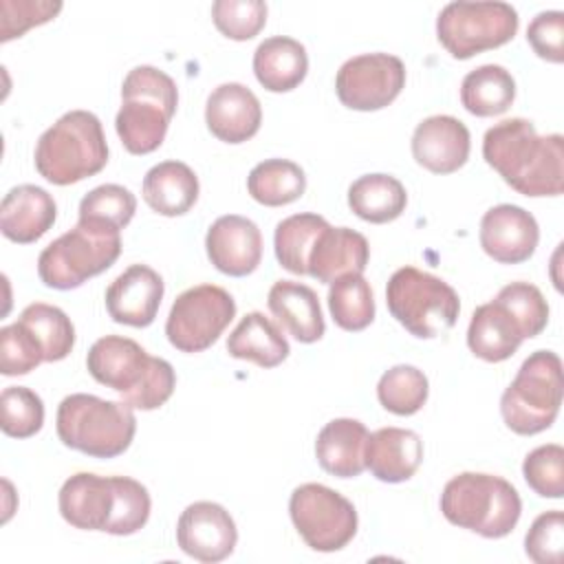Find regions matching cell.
I'll use <instances>...</instances> for the list:
<instances>
[{
    "mask_svg": "<svg viewBox=\"0 0 564 564\" xmlns=\"http://www.w3.org/2000/svg\"><path fill=\"white\" fill-rule=\"evenodd\" d=\"M482 156L522 196H560L564 189V137H540L529 119L491 126L482 137Z\"/></svg>",
    "mask_w": 564,
    "mask_h": 564,
    "instance_id": "cell-1",
    "label": "cell"
},
{
    "mask_svg": "<svg viewBox=\"0 0 564 564\" xmlns=\"http://www.w3.org/2000/svg\"><path fill=\"white\" fill-rule=\"evenodd\" d=\"M93 379L121 394L132 410H156L174 392L176 375L170 361L152 357L130 337H99L86 357Z\"/></svg>",
    "mask_w": 564,
    "mask_h": 564,
    "instance_id": "cell-2",
    "label": "cell"
},
{
    "mask_svg": "<svg viewBox=\"0 0 564 564\" xmlns=\"http://www.w3.org/2000/svg\"><path fill=\"white\" fill-rule=\"evenodd\" d=\"M35 170L53 185L79 183L108 163V143L97 115L70 110L42 132L35 145Z\"/></svg>",
    "mask_w": 564,
    "mask_h": 564,
    "instance_id": "cell-3",
    "label": "cell"
},
{
    "mask_svg": "<svg viewBox=\"0 0 564 564\" xmlns=\"http://www.w3.org/2000/svg\"><path fill=\"white\" fill-rule=\"evenodd\" d=\"M174 79L154 66H134L121 86V108L115 117L117 134L130 154L154 152L176 112Z\"/></svg>",
    "mask_w": 564,
    "mask_h": 564,
    "instance_id": "cell-4",
    "label": "cell"
},
{
    "mask_svg": "<svg viewBox=\"0 0 564 564\" xmlns=\"http://www.w3.org/2000/svg\"><path fill=\"white\" fill-rule=\"evenodd\" d=\"M441 513L454 527L496 540L516 529L522 502L509 480L494 474L463 471L443 487Z\"/></svg>",
    "mask_w": 564,
    "mask_h": 564,
    "instance_id": "cell-5",
    "label": "cell"
},
{
    "mask_svg": "<svg viewBox=\"0 0 564 564\" xmlns=\"http://www.w3.org/2000/svg\"><path fill=\"white\" fill-rule=\"evenodd\" d=\"M55 427L66 447L93 458H115L130 447L137 419L126 401L77 392L57 405Z\"/></svg>",
    "mask_w": 564,
    "mask_h": 564,
    "instance_id": "cell-6",
    "label": "cell"
},
{
    "mask_svg": "<svg viewBox=\"0 0 564 564\" xmlns=\"http://www.w3.org/2000/svg\"><path fill=\"white\" fill-rule=\"evenodd\" d=\"M121 253L117 229L77 223L70 231L55 238L37 258V275L48 289L70 291L110 269Z\"/></svg>",
    "mask_w": 564,
    "mask_h": 564,
    "instance_id": "cell-7",
    "label": "cell"
},
{
    "mask_svg": "<svg viewBox=\"0 0 564 564\" xmlns=\"http://www.w3.org/2000/svg\"><path fill=\"white\" fill-rule=\"evenodd\" d=\"M562 390V359L553 350H535L500 397L502 421L520 436L544 432L560 412Z\"/></svg>",
    "mask_w": 564,
    "mask_h": 564,
    "instance_id": "cell-8",
    "label": "cell"
},
{
    "mask_svg": "<svg viewBox=\"0 0 564 564\" xmlns=\"http://www.w3.org/2000/svg\"><path fill=\"white\" fill-rule=\"evenodd\" d=\"M386 304L390 315L419 339L449 330L460 311L458 293L445 280L416 267H401L390 275Z\"/></svg>",
    "mask_w": 564,
    "mask_h": 564,
    "instance_id": "cell-9",
    "label": "cell"
},
{
    "mask_svg": "<svg viewBox=\"0 0 564 564\" xmlns=\"http://www.w3.org/2000/svg\"><path fill=\"white\" fill-rule=\"evenodd\" d=\"M518 31V11L498 0L449 2L436 18V37L456 59L507 44Z\"/></svg>",
    "mask_w": 564,
    "mask_h": 564,
    "instance_id": "cell-10",
    "label": "cell"
},
{
    "mask_svg": "<svg viewBox=\"0 0 564 564\" xmlns=\"http://www.w3.org/2000/svg\"><path fill=\"white\" fill-rule=\"evenodd\" d=\"M289 513L300 538L313 551H339L357 533V511L352 502L319 482L295 487L289 500Z\"/></svg>",
    "mask_w": 564,
    "mask_h": 564,
    "instance_id": "cell-11",
    "label": "cell"
},
{
    "mask_svg": "<svg viewBox=\"0 0 564 564\" xmlns=\"http://www.w3.org/2000/svg\"><path fill=\"white\" fill-rule=\"evenodd\" d=\"M236 317L229 291L216 284H198L183 291L167 315V341L181 352L207 350Z\"/></svg>",
    "mask_w": 564,
    "mask_h": 564,
    "instance_id": "cell-12",
    "label": "cell"
},
{
    "mask_svg": "<svg viewBox=\"0 0 564 564\" xmlns=\"http://www.w3.org/2000/svg\"><path fill=\"white\" fill-rule=\"evenodd\" d=\"M405 86V66L390 53H364L346 59L335 77V93L350 110H381Z\"/></svg>",
    "mask_w": 564,
    "mask_h": 564,
    "instance_id": "cell-13",
    "label": "cell"
},
{
    "mask_svg": "<svg viewBox=\"0 0 564 564\" xmlns=\"http://www.w3.org/2000/svg\"><path fill=\"white\" fill-rule=\"evenodd\" d=\"M176 542L185 555L214 564L234 553L238 529L223 505L200 500L187 505L181 513L176 522Z\"/></svg>",
    "mask_w": 564,
    "mask_h": 564,
    "instance_id": "cell-14",
    "label": "cell"
},
{
    "mask_svg": "<svg viewBox=\"0 0 564 564\" xmlns=\"http://www.w3.org/2000/svg\"><path fill=\"white\" fill-rule=\"evenodd\" d=\"M540 227L527 209L518 205H496L480 220V247L500 264H520L538 247Z\"/></svg>",
    "mask_w": 564,
    "mask_h": 564,
    "instance_id": "cell-15",
    "label": "cell"
},
{
    "mask_svg": "<svg viewBox=\"0 0 564 564\" xmlns=\"http://www.w3.org/2000/svg\"><path fill=\"white\" fill-rule=\"evenodd\" d=\"M205 249L209 262L220 273L245 278L253 273L262 260V234L253 220L227 214L216 218L207 229Z\"/></svg>",
    "mask_w": 564,
    "mask_h": 564,
    "instance_id": "cell-16",
    "label": "cell"
},
{
    "mask_svg": "<svg viewBox=\"0 0 564 564\" xmlns=\"http://www.w3.org/2000/svg\"><path fill=\"white\" fill-rule=\"evenodd\" d=\"M62 518L84 531H110L117 511L115 476L79 471L64 480L57 496Z\"/></svg>",
    "mask_w": 564,
    "mask_h": 564,
    "instance_id": "cell-17",
    "label": "cell"
},
{
    "mask_svg": "<svg viewBox=\"0 0 564 564\" xmlns=\"http://www.w3.org/2000/svg\"><path fill=\"white\" fill-rule=\"evenodd\" d=\"M163 278L148 264H130L106 289V311L117 324L145 328L163 300Z\"/></svg>",
    "mask_w": 564,
    "mask_h": 564,
    "instance_id": "cell-18",
    "label": "cell"
},
{
    "mask_svg": "<svg viewBox=\"0 0 564 564\" xmlns=\"http://www.w3.org/2000/svg\"><path fill=\"white\" fill-rule=\"evenodd\" d=\"M469 130L452 115H432L423 119L412 134V156L414 161L434 172L452 174L460 170L469 159Z\"/></svg>",
    "mask_w": 564,
    "mask_h": 564,
    "instance_id": "cell-19",
    "label": "cell"
},
{
    "mask_svg": "<svg viewBox=\"0 0 564 564\" xmlns=\"http://www.w3.org/2000/svg\"><path fill=\"white\" fill-rule=\"evenodd\" d=\"M205 123L216 139L242 143L260 130L262 108L247 86L238 82L220 84L207 97Z\"/></svg>",
    "mask_w": 564,
    "mask_h": 564,
    "instance_id": "cell-20",
    "label": "cell"
},
{
    "mask_svg": "<svg viewBox=\"0 0 564 564\" xmlns=\"http://www.w3.org/2000/svg\"><path fill=\"white\" fill-rule=\"evenodd\" d=\"M57 205L53 196L37 185H18L9 189L0 205L2 236L18 245L40 240L55 223Z\"/></svg>",
    "mask_w": 564,
    "mask_h": 564,
    "instance_id": "cell-21",
    "label": "cell"
},
{
    "mask_svg": "<svg viewBox=\"0 0 564 564\" xmlns=\"http://www.w3.org/2000/svg\"><path fill=\"white\" fill-rule=\"evenodd\" d=\"M366 469L381 482H403L423 460V441L403 427H381L368 434L364 452Z\"/></svg>",
    "mask_w": 564,
    "mask_h": 564,
    "instance_id": "cell-22",
    "label": "cell"
},
{
    "mask_svg": "<svg viewBox=\"0 0 564 564\" xmlns=\"http://www.w3.org/2000/svg\"><path fill=\"white\" fill-rule=\"evenodd\" d=\"M368 240L348 227H326L319 231L308 253V275L330 284L346 273H364L368 267Z\"/></svg>",
    "mask_w": 564,
    "mask_h": 564,
    "instance_id": "cell-23",
    "label": "cell"
},
{
    "mask_svg": "<svg viewBox=\"0 0 564 564\" xmlns=\"http://www.w3.org/2000/svg\"><path fill=\"white\" fill-rule=\"evenodd\" d=\"M269 311L275 319L302 344H313L322 339L326 324L317 293L293 280H278L267 295Z\"/></svg>",
    "mask_w": 564,
    "mask_h": 564,
    "instance_id": "cell-24",
    "label": "cell"
},
{
    "mask_svg": "<svg viewBox=\"0 0 564 564\" xmlns=\"http://www.w3.org/2000/svg\"><path fill=\"white\" fill-rule=\"evenodd\" d=\"M368 430L357 419L328 421L315 441V456L324 471L337 478H355L366 469Z\"/></svg>",
    "mask_w": 564,
    "mask_h": 564,
    "instance_id": "cell-25",
    "label": "cell"
},
{
    "mask_svg": "<svg viewBox=\"0 0 564 564\" xmlns=\"http://www.w3.org/2000/svg\"><path fill=\"white\" fill-rule=\"evenodd\" d=\"M522 341L524 335L518 322L500 302L491 300L474 311L467 328V346L478 359L489 364L505 361Z\"/></svg>",
    "mask_w": 564,
    "mask_h": 564,
    "instance_id": "cell-26",
    "label": "cell"
},
{
    "mask_svg": "<svg viewBox=\"0 0 564 564\" xmlns=\"http://www.w3.org/2000/svg\"><path fill=\"white\" fill-rule=\"evenodd\" d=\"M141 194L152 212L183 216L198 200V176L181 161H163L148 170Z\"/></svg>",
    "mask_w": 564,
    "mask_h": 564,
    "instance_id": "cell-27",
    "label": "cell"
},
{
    "mask_svg": "<svg viewBox=\"0 0 564 564\" xmlns=\"http://www.w3.org/2000/svg\"><path fill=\"white\" fill-rule=\"evenodd\" d=\"M253 73L262 88L271 93H289L297 88L308 73L304 44L286 35L264 40L253 53Z\"/></svg>",
    "mask_w": 564,
    "mask_h": 564,
    "instance_id": "cell-28",
    "label": "cell"
},
{
    "mask_svg": "<svg viewBox=\"0 0 564 564\" xmlns=\"http://www.w3.org/2000/svg\"><path fill=\"white\" fill-rule=\"evenodd\" d=\"M227 352L260 368H275L289 357V341L273 319L260 311L247 313L227 337Z\"/></svg>",
    "mask_w": 564,
    "mask_h": 564,
    "instance_id": "cell-29",
    "label": "cell"
},
{
    "mask_svg": "<svg viewBox=\"0 0 564 564\" xmlns=\"http://www.w3.org/2000/svg\"><path fill=\"white\" fill-rule=\"evenodd\" d=\"M408 205L403 183L390 174H364L348 187V207L366 223L397 220Z\"/></svg>",
    "mask_w": 564,
    "mask_h": 564,
    "instance_id": "cell-30",
    "label": "cell"
},
{
    "mask_svg": "<svg viewBox=\"0 0 564 564\" xmlns=\"http://www.w3.org/2000/svg\"><path fill=\"white\" fill-rule=\"evenodd\" d=\"M513 99L516 82L505 66L482 64L463 77L460 104L476 117L502 115Z\"/></svg>",
    "mask_w": 564,
    "mask_h": 564,
    "instance_id": "cell-31",
    "label": "cell"
},
{
    "mask_svg": "<svg viewBox=\"0 0 564 564\" xmlns=\"http://www.w3.org/2000/svg\"><path fill=\"white\" fill-rule=\"evenodd\" d=\"M306 189L304 170L289 159H267L247 176L249 196L264 207H282L297 200Z\"/></svg>",
    "mask_w": 564,
    "mask_h": 564,
    "instance_id": "cell-32",
    "label": "cell"
},
{
    "mask_svg": "<svg viewBox=\"0 0 564 564\" xmlns=\"http://www.w3.org/2000/svg\"><path fill=\"white\" fill-rule=\"evenodd\" d=\"M328 220L317 214H293L278 223L273 234L275 258L282 269L295 275H308V253Z\"/></svg>",
    "mask_w": 564,
    "mask_h": 564,
    "instance_id": "cell-33",
    "label": "cell"
},
{
    "mask_svg": "<svg viewBox=\"0 0 564 564\" xmlns=\"http://www.w3.org/2000/svg\"><path fill=\"white\" fill-rule=\"evenodd\" d=\"M328 308L335 324L344 330L357 333L375 319L372 289L361 273H346L330 282Z\"/></svg>",
    "mask_w": 564,
    "mask_h": 564,
    "instance_id": "cell-34",
    "label": "cell"
},
{
    "mask_svg": "<svg viewBox=\"0 0 564 564\" xmlns=\"http://www.w3.org/2000/svg\"><path fill=\"white\" fill-rule=\"evenodd\" d=\"M18 322H22L40 341L44 361H62L70 355L75 346V326L62 308L33 302L20 313Z\"/></svg>",
    "mask_w": 564,
    "mask_h": 564,
    "instance_id": "cell-35",
    "label": "cell"
},
{
    "mask_svg": "<svg viewBox=\"0 0 564 564\" xmlns=\"http://www.w3.org/2000/svg\"><path fill=\"white\" fill-rule=\"evenodd\" d=\"M430 383L427 377L408 364H399L386 370L377 383L379 403L399 416L416 414L427 401Z\"/></svg>",
    "mask_w": 564,
    "mask_h": 564,
    "instance_id": "cell-36",
    "label": "cell"
},
{
    "mask_svg": "<svg viewBox=\"0 0 564 564\" xmlns=\"http://www.w3.org/2000/svg\"><path fill=\"white\" fill-rule=\"evenodd\" d=\"M137 212L134 194L115 183L90 189L79 203V223H95L121 231Z\"/></svg>",
    "mask_w": 564,
    "mask_h": 564,
    "instance_id": "cell-37",
    "label": "cell"
},
{
    "mask_svg": "<svg viewBox=\"0 0 564 564\" xmlns=\"http://www.w3.org/2000/svg\"><path fill=\"white\" fill-rule=\"evenodd\" d=\"M44 425L40 394L24 386H9L0 394V427L11 438H29Z\"/></svg>",
    "mask_w": 564,
    "mask_h": 564,
    "instance_id": "cell-38",
    "label": "cell"
},
{
    "mask_svg": "<svg viewBox=\"0 0 564 564\" xmlns=\"http://www.w3.org/2000/svg\"><path fill=\"white\" fill-rule=\"evenodd\" d=\"M500 302L518 322L524 339L538 337L549 322V304L542 291L529 282H511L494 297Z\"/></svg>",
    "mask_w": 564,
    "mask_h": 564,
    "instance_id": "cell-39",
    "label": "cell"
},
{
    "mask_svg": "<svg viewBox=\"0 0 564 564\" xmlns=\"http://www.w3.org/2000/svg\"><path fill=\"white\" fill-rule=\"evenodd\" d=\"M212 18L225 37L245 42L264 29L267 4L262 0H216Z\"/></svg>",
    "mask_w": 564,
    "mask_h": 564,
    "instance_id": "cell-40",
    "label": "cell"
},
{
    "mask_svg": "<svg viewBox=\"0 0 564 564\" xmlns=\"http://www.w3.org/2000/svg\"><path fill=\"white\" fill-rule=\"evenodd\" d=\"M527 485L542 498L564 496V447L557 443L540 445L522 463Z\"/></svg>",
    "mask_w": 564,
    "mask_h": 564,
    "instance_id": "cell-41",
    "label": "cell"
},
{
    "mask_svg": "<svg viewBox=\"0 0 564 564\" xmlns=\"http://www.w3.org/2000/svg\"><path fill=\"white\" fill-rule=\"evenodd\" d=\"M42 361V346L22 322L0 328V372L4 377L29 375Z\"/></svg>",
    "mask_w": 564,
    "mask_h": 564,
    "instance_id": "cell-42",
    "label": "cell"
},
{
    "mask_svg": "<svg viewBox=\"0 0 564 564\" xmlns=\"http://www.w3.org/2000/svg\"><path fill=\"white\" fill-rule=\"evenodd\" d=\"M564 549V516L562 511H544L540 513L527 538L524 551L535 564H560Z\"/></svg>",
    "mask_w": 564,
    "mask_h": 564,
    "instance_id": "cell-43",
    "label": "cell"
},
{
    "mask_svg": "<svg viewBox=\"0 0 564 564\" xmlns=\"http://www.w3.org/2000/svg\"><path fill=\"white\" fill-rule=\"evenodd\" d=\"M2 29L0 40L9 42L13 37H20L29 29L44 24L53 20L62 11V2L51 0H2Z\"/></svg>",
    "mask_w": 564,
    "mask_h": 564,
    "instance_id": "cell-44",
    "label": "cell"
},
{
    "mask_svg": "<svg viewBox=\"0 0 564 564\" xmlns=\"http://www.w3.org/2000/svg\"><path fill=\"white\" fill-rule=\"evenodd\" d=\"M527 40L538 57L560 64L564 59V13L562 11L538 13L529 22Z\"/></svg>",
    "mask_w": 564,
    "mask_h": 564,
    "instance_id": "cell-45",
    "label": "cell"
}]
</instances>
